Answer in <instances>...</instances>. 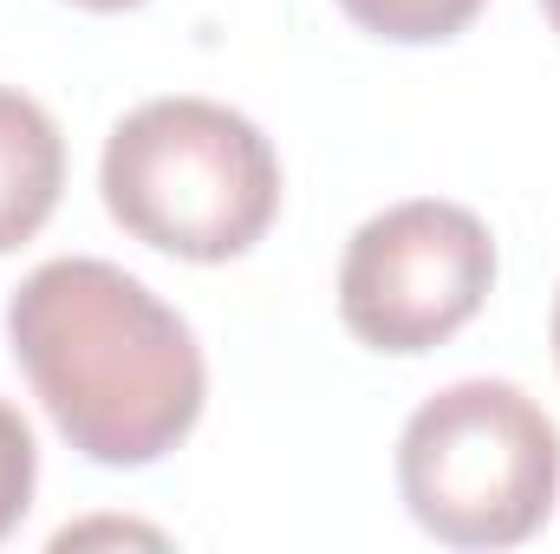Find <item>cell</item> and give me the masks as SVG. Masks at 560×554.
<instances>
[{
	"mask_svg": "<svg viewBox=\"0 0 560 554\" xmlns=\"http://www.w3.org/2000/svg\"><path fill=\"white\" fill-rule=\"evenodd\" d=\"M398 489L450 549H522L560 496V430L509 379H456L398 437Z\"/></svg>",
	"mask_w": 560,
	"mask_h": 554,
	"instance_id": "cell-3",
	"label": "cell"
},
{
	"mask_svg": "<svg viewBox=\"0 0 560 554\" xmlns=\"http://www.w3.org/2000/svg\"><path fill=\"white\" fill-rule=\"evenodd\" d=\"M495 287V235L476 209L411 196L359 222L339 262V320L372 353L418 359L463 333Z\"/></svg>",
	"mask_w": 560,
	"mask_h": 554,
	"instance_id": "cell-4",
	"label": "cell"
},
{
	"mask_svg": "<svg viewBox=\"0 0 560 554\" xmlns=\"http://www.w3.org/2000/svg\"><path fill=\"white\" fill-rule=\"evenodd\" d=\"M7 339L59 437L105 470L176 450L209 399L189 320L98 255L39 262L7 300Z\"/></svg>",
	"mask_w": 560,
	"mask_h": 554,
	"instance_id": "cell-1",
	"label": "cell"
},
{
	"mask_svg": "<svg viewBox=\"0 0 560 554\" xmlns=\"http://www.w3.org/2000/svg\"><path fill=\"white\" fill-rule=\"evenodd\" d=\"M66 189V138L52 112L0 85V255L33 242Z\"/></svg>",
	"mask_w": 560,
	"mask_h": 554,
	"instance_id": "cell-5",
	"label": "cell"
},
{
	"mask_svg": "<svg viewBox=\"0 0 560 554\" xmlns=\"http://www.w3.org/2000/svg\"><path fill=\"white\" fill-rule=\"evenodd\" d=\"M555 359H560V300H555Z\"/></svg>",
	"mask_w": 560,
	"mask_h": 554,
	"instance_id": "cell-10",
	"label": "cell"
},
{
	"mask_svg": "<svg viewBox=\"0 0 560 554\" xmlns=\"http://www.w3.org/2000/svg\"><path fill=\"white\" fill-rule=\"evenodd\" d=\"M98 189L125 235L209 268L275 229L280 157L255 118L215 99H150L105 138Z\"/></svg>",
	"mask_w": 560,
	"mask_h": 554,
	"instance_id": "cell-2",
	"label": "cell"
},
{
	"mask_svg": "<svg viewBox=\"0 0 560 554\" xmlns=\"http://www.w3.org/2000/svg\"><path fill=\"white\" fill-rule=\"evenodd\" d=\"M339 13L392 46H443L482 13V0H339Z\"/></svg>",
	"mask_w": 560,
	"mask_h": 554,
	"instance_id": "cell-6",
	"label": "cell"
},
{
	"mask_svg": "<svg viewBox=\"0 0 560 554\" xmlns=\"http://www.w3.org/2000/svg\"><path fill=\"white\" fill-rule=\"evenodd\" d=\"M72 7H85V13H131L143 0H72Z\"/></svg>",
	"mask_w": 560,
	"mask_h": 554,
	"instance_id": "cell-8",
	"label": "cell"
},
{
	"mask_svg": "<svg viewBox=\"0 0 560 554\" xmlns=\"http://www.w3.org/2000/svg\"><path fill=\"white\" fill-rule=\"evenodd\" d=\"M33 483H39V450L26 417L0 399V542L20 529V516L33 509Z\"/></svg>",
	"mask_w": 560,
	"mask_h": 554,
	"instance_id": "cell-7",
	"label": "cell"
},
{
	"mask_svg": "<svg viewBox=\"0 0 560 554\" xmlns=\"http://www.w3.org/2000/svg\"><path fill=\"white\" fill-rule=\"evenodd\" d=\"M541 13H548V26L560 33V0H541Z\"/></svg>",
	"mask_w": 560,
	"mask_h": 554,
	"instance_id": "cell-9",
	"label": "cell"
}]
</instances>
